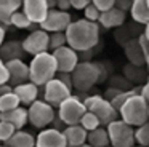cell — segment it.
Wrapping results in <instances>:
<instances>
[{"label": "cell", "instance_id": "cell-1", "mask_svg": "<svg viewBox=\"0 0 149 147\" xmlns=\"http://www.w3.org/2000/svg\"><path fill=\"white\" fill-rule=\"evenodd\" d=\"M66 42L77 53L90 51L100 42V26L98 22H90L87 19H77L66 29Z\"/></svg>", "mask_w": 149, "mask_h": 147}, {"label": "cell", "instance_id": "cell-2", "mask_svg": "<svg viewBox=\"0 0 149 147\" xmlns=\"http://www.w3.org/2000/svg\"><path fill=\"white\" fill-rule=\"evenodd\" d=\"M27 66H29V82H32L37 86H43L58 74L55 58L50 51L32 56V61Z\"/></svg>", "mask_w": 149, "mask_h": 147}, {"label": "cell", "instance_id": "cell-3", "mask_svg": "<svg viewBox=\"0 0 149 147\" xmlns=\"http://www.w3.org/2000/svg\"><path fill=\"white\" fill-rule=\"evenodd\" d=\"M120 120L125 121L127 125H130L132 128H138L141 125L148 123V102L143 99V96L139 93H133L123 105L119 109Z\"/></svg>", "mask_w": 149, "mask_h": 147}, {"label": "cell", "instance_id": "cell-4", "mask_svg": "<svg viewBox=\"0 0 149 147\" xmlns=\"http://www.w3.org/2000/svg\"><path fill=\"white\" fill-rule=\"evenodd\" d=\"M101 78V69L98 64L84 61L75 66V69L71 72L72 86L79 91H88L91 89Z\"/></svg>", "mask_w": 149, "mask_h": 147}, {"label": "cell", "instance_id": "cell-5", "mask_svg": "<svg viewBox=\"0 0 149 147\" xmlns=\"http://www.w3.org/2000/svg\"><path fill=\"white\" fill-rule=\"evenodd\" d=\"M84 104H85V107H87L88 112H91L93 115L98 117L101 126H107L111 121L117 120V117H119V112L112 107L111 101L104 99L103 96H100V94H93V96L85 98Z\"/></svg>", "mask_w": 149, "mask_h": 147}, {"label": "cell", "instance_id": "cell-6", "mask_svg": "<svg viewBox=\"0 0 149 147\" xmlns=\"http://www.w3.org/2000/svg\"><path fill=\"white\" fill-rule=\"evenodd\" d=\"M85 112H87V107H85L84 101H80L77 96H69L66 101H63L61 104L56 107L58 120L61 121L64 126L79 125V121L84 117Z\"/></svg>", "mask_w": 149, "mask_h": 147}, {"label": "cell", "instance_id": "cell-7", "mask_svg": "<svg viewBox=\"0 0 149 147\" xmlns=\"http://www.w3.org/2000/svg\"><path fill=\"white\" fill-rule=\"evenodd\" d=\"M56 117L55 109L43 99H37L27 107V121L37 130H45L53 123Z\"/></svg>", "mask_w": 149, "mask_h": 147}, {"label": "cell", "instance_id": "cell-8", "mask_svg": "<svg viewBox=\"0 0 149 147\" xmlns=\"http://www.w3.org/2000/svg\"><path fill=\"white\" fill-rule=\"evenodd\" d=\"M111 147H133L135 146V130L122 120H114L106 126Z\"/></svg>", "mask_w": 149, "mask_h": 147}, {"label": "cell", "instance_id": "cell-9", "mask_svg": "<svg viewBox=\"0 0 149 147\" xmlns=\"http://www.w3.org/2000/svg\"><path fill=\"white\" fill-rule=\"evenodd\" d=\"M69 96H72L71 86L63 83L61 80L56 78V77L43 85V101H45L47 104H50L53 109H56L63 101H66Z\"/></svg>", "mask_w": 149, "mask_h": 147}, {"label": "cell", "instance_id": "cell-10", "mask_svg": "<svg viewBox=\"0 0 149 147\" xmlns=\"http://www.w3.org/2000/svg\"><path fill=\"white\" fill-rule=\"evenodd\" d=\"M71 22H72V18L69 15V11H61V10L52 8V10H48L43 22L40 24V29L45 31L47 34H52V32H66V29L69 27Z\"/></svg>", "mask_w": 149, "mask_h": 147}, {"label": "cell", "instance_id": "cell-11", "mask_svg": "<svg viewBox=\"0 0 149 147\" xmlns=\"http://www.w3.org/2000/svg\"><path fill=\"white\" fill-rule=\"evenodd\" d=\"M21 45H23L24 53L31 54V56L47 53L48 51V34L42 29H36L21 42Z\"/></svg>", "mask_w": 149, "mask_h": 147}, {"label": "cell", "instance_id": "cell-12", "mask_svg": "<svg viewBox=\"0 0 149 147\" xmlns=\"http://www.w3.org/2000/svg\"><path fill=\"white\" fill-rule=\"evenodd\" d=\"M56 62V69L59 74H71L79 64V53L74 51L71 46H61L58 50L52 51Z\"/></svg>", "mask_w": 149, "mask_h": 147}, {"label": "cell", "instance_id": "cell-13", "mask_svg": "<svg viewBox=\"0 0 149 147\" xmlns=\"http://www.w3.org/2000/svg\"><path fill=\"white\" fill-rule=\"evenodd\" d=\"M48 3L47 0H23L21 11L27 16L34 26H40L48 13Z\"/></svg>", "mask_w": 149, "mask_h": 147}, {"label": "cell", "instance_id": "cell-14", "mask_svg": "<svg viewBox=\"0 0 149 147\" xmlns=\"http://www.w3.org/2000/svg\"><path fill=\"white\" fill-rule=\"evenodd\" d=\"M8 70V83L11 86L21 85V83L29 82V66L23 59H11L5 62Z\"/></svg>", "mask_w": 149, "mask_h": 147}, {"label": "cell", "instance_id": "cell-15", "mask_svg": "<svg viewBox=\"0 0 149 147\" xmlns=\"http://www.w3.org/2000/svg\"><path fill=\"white\" fill-rule=\"evenodd\" d=\"M36 147H68L66 139L61 130L56 128H45L40 130L36 137Z\"/></svg>", "mask_w": 149, "mask_h": 147}, {"label": "cell", "instance_id": "cell-16", "mask_svg": "<svg viewBox=\"0 0 149 147\" xmlns=\"http://www.w3.org/2000/svg\"><path fill=\"white\" fill-rule=\"evenodd\" d=\"M13 91L18 96V99H19V104L27 105V107L32 102H36L37 98H39V86L34 85L32 82H26V83H21V85H16L13 88Z\"/></svg>", "mask_w": 149, "mask_h": 147}, {"label": "cell", "instance_id": "cell-17", "mask_svg": "<svg viewBox=\"0 0 149 147\" xmlns=\"http://www.w3.org/2000/svg\"><path fill=\"white\" fill-rule=\"evenodd\" d=\"M66 139V146L68 147H80L87 144V131L80 126V125H72V126H66L63 130Z\"/></svg>", "mask_w": 149, "mask_h": 147}, {"label": "cell", "instance_id": "cell-18", "mask_svg": "<svg viewBox=\"0 0 149 147\" xmlns=\"http://www.w3.org/2000/svg\"><path fill=\"white\" fill-rule=\"evenodd\" d=\"M98 22H100L104 29L119 27V26H122L123 22H125V11H122V10H119L117 6H114V8L101 13Z\"/></svg>", "mask_w": 149, "mask_h": 147}, {"label": "cell", "instance_id": "cell-19", "mask_svg": "<svg viewBox=\"0 0 149 147\" xmlns=\"http://www.w3.org/2000/svg\"><path fill=\"white\" fill-rule=\"evenodd\" d=\"M0 120L10 123L11 126H15V130H23L24 125L27 123V109L24 107H16L13 110L2 112L0 114Z\"/></svg>", "mask_w": 149, "mask_h": 147}, {"label": "cell", "instance_id": "cell-20", "mask_svg": "<svg viewBox=\"0 0 149 147\" xmlns=\"http://www.w3.org/2000/svg\"><path fill=\"white\" fill-rule=\"evenodd\" d=\"M130 15L138 24H149V5L148 0H133L130 6Z\"/></svg>", "mask_w": 149, "mask_h": 147}, {"label": "cell", "instance_id": "cell-21", "mask_svg": "<svg viewBox=\"0 0 149 147\" xmlns=\"http://www.w3.org/2000/svg\"><path fill=\"white\" fill-rule=\"evenodd\" d=\"M23 0H0V24L10 26V19L21 10Z\"/></svg>", "mask_w": 149, "mask_h": 147}, {"label": "cell", "instance_id": "cell-22", "mask_svg": "<svg viewBox=\"0 0 149 147\" xmlns=\"http://www.w3.org/2000/svg\"><path fill=\"white\" fill-rule=\"evenodd\" d=\"M23 54H24V50L21 42H16V40L7 42V43H2V46H0V59L3 62L11 59H21Z\"/></svg>", "mask_w": 149, "mask_h": 147}, {"label": "cell", "instance_id": "cell-23", "mask_svg": "<svg viewBox=\"0 0 149 147\" xmlns=\"http://www.w3.org/2000/svg\"><path fill=\"white\" fill-rule=\"evenodd\" d=\"M5 144L8 147H36V136H32L29 131L16 130Z\"/></svg>", "mask_w": 149, "mask_h": 147}, {"label": "cell", "instance_id": "cell-24", "mask_svg": "<svg viewBox=\"0 0 149 147\" xmlns=\"http://www.w3.org/2000/svg\"><path fill=\"white\" fill-rule=\"evenodd\" d=\"M87 144H90L91 147H106V146H111L106 128L100 126V128H96V130L90 131V133L87 134Z\"/></svg>", "mask_w": 149, "mask_h": 147}, {"label": "cell", "instance_id": "cell-25", "mask_svg": "<svg viewBox=\"0 0 149 147\" xmlns=\"http://www.w3.org/2000/svg\"><path fill=\"white\" fill-rule=\"evenodd\" d=\"M125 54L128 58V61L132 64H136V66H141V64L146 62V58L143 54L141 48H139L138 42H128V45L125 46Z\"/></svg>", "mask_w": 149, "mask_h": 147}, {"label": "cell", "instance_id": "cell-26", "mask_svg": "<svg viewBox=\"0 0 149 147\" xmlns=\"http://www.w3.org/2000/svg\"><path fill=\"white\" fill-rule=\"evenodd\" d=\"M19 105H21L19 104V99H18V96L15 94V91L0 94V114H2V112L13 110V109L19 107Z\"/></svg>", "mask_w": 149, "mask_h": 147}, {"label": "cell", "instance_id": "cell-27", "mask_svg": "<svg viewBox=\"0 0 149 147\" xmlns=\"http://www.w3.org/2000/svg\"><path fill=\"white\" fill-rule=\"evenodd\" d=\"M79 125H80V126L84 128L87 133H90V131H93V130H96V128L101 126V123H100V120H98V117H96V115H93L91 112H88V110L85 112L84 117L80 118Z\"/></svg>", "mask_w": 149, "mask_h": 147}, {"label": "cell", "instance_id": "cell-28", "mask_svg": "<svg viewBox=\"0 0 149 147\" xmlns=\"http://www.w3.org/2000/svg\"><path fill=\"white\" fill-rule=\"evenodd\" d=\"M66 45H68V42H66L64 32H52V34H48V51L50 53L61 46H66Z\"/></svg>", "mask_w": 149, "mask_h": 147}, {"label": "cell", "instance_id": "cell-29", "mask_svg": "<svg viewBox=\"0 0 149 147\" xmlns=\"http://www.w3.org/2000/svg\"><path fill=\"white\" fill-rule=\"evenodd\" d=\"M135 144L141 147H149V121L135 130Z\"/></svg>", "mask_w": 149, "mask_h": 147}, {"label": "cell", "instance_id": "cell-30", "mask_svg": "<svg viewBox=\"0 0 149 147\" xmlns=\"http://www.w3.org/2000/svg\"><path fill=\"white\" fill-rule=\"evenodd\" d=\"M10 26H13V27H16V29H31L34 24L27 19V16L19 10V11H16L13 16H11Z\"/></svg>", "mask_w": 149, "mask_h": 147}, {"label": "cell", "instance_id": "cell-31", "mask_svg": "<svg viewBox=\"0 0 149 147\" xmlns=\"http://www.w3.org/2000/svg\"><path fill=\"white\" fill-rule=\"evenodd\" d=\"M15 131H16V130H15V126H11L10 123H7V121L0 120V142L5 144L15 134Z\"/></svg>", "mask_w": 149, "mask_h": 147}, {"label": "cell", "instance_id": "cell-32", "mask_svg": "<svg viewBox=\"0 0 149 147\" xmlns=\"http://www.w3.org/2000/svg\"><path fill=\"white\" fill-rule=\"evenodd\" d=\"M133 93H135V91H125V93H117V94L114 96L112 99H111V104H112V107L116 109L117 112H119V109H120V107H122V105H123V102H125L127 99H128L130 96L133 94Z\"/></svg>", "mask_w": 149, "mask_h": 147}, {"label": "cell", "instance_id": "cell-33", "mask_svg": "<svg viewBox=\"0 0 149 147\" xmlns=\"http://www.w3.org/2000/svg\"><path fill=\"white\" fill-rule=\"evenodd\" d=\"M91 5L100 13H104V11H107V10L116 6V0H91Z\"/></svg>", "mask_w": 149, "mask_h": 147}, {"label": "cell", "instance_id": "cell-34", "mask_svg": "<svg viewBox=\"0 0 149 147\" xmlns=\"http://www.w3.org/2000/svg\"><path fill=\"white\" fill-rule=\"evenodd\" d=\"M84 15H85L84 19H87V21H90V22H98V19H100V15H101V13L98 11V10L90 3V5H88L87 8L84 10Z\"/></svg>", "mask_w": 149, "mask_h": 147}, {"label": "cell", "instance_id": "cell-35", "mask_svg": "<svg viewBox=\"0 0 149 147\" xmlns=\"http://www.w3.org/2000/svg\"><path fill=\"white\" fill-rule=\"evenodd\" d=\"M69 3H71V8L74 10H85L91 3V0H69Z\"/></svg>", "mask_w": 149, "mask_h": 147}, {"label": "cell", "instance_id": "cell-36", "mask_svg": "<svg viewBox=\"0 0 149 147\" xmlns=\"http://www.w3.org/2000/svg\"><path fill=\"white\" fill-rule=\"evenodd\" d=\"M8 83V70H7V66L2 59H0V86Z\"/></svg>", "mask_w": 149, "mask_h": 147}, {"label": "cell", "instance_id": "cell-37", "mask_svg": "<svg viewBox=\"0 0 149 147\" xmlns=\"http://www.w3.org/2000/svg\"><path fill=\"white\" fill-rule=\"evenodd\" d=\"M138 45H139V48H141V51H143V54H144V58H146V54L149 53V42H148V38L144 37V35H139L138 37Z\"/></svg>", "mask_w": 149, "mask_h": 147}, {"label": "cell", "instance_id": "cell-38", "mask_svg": "<svg viewBox=\"0 0 149 147\" xmlns=\"http://www.w3.org/2000/svg\"><path fill=\"white\" fill-rule=\"evenodd\" d=\"M132 2L133 0H116V6L119 10H122V11H127L132 6Z\"/></svg>", "mask_w": 149, "mask_h": 147}, {"label": "cell", "instance_id": "cell-39", "mask_svg": "<svg viewBox=\"0 0 149 147\" xmlns=\"http://www.w3.org/2000/svg\"><path fill=\"white\" fill-rule=\"evenodd\" d=\"M69 8H71V3H69V0H56V10L68 11Z\"/></svg>", "mask_w": 149, "mask_h": 147}, {"label": "cell", "instance_id": "cell-40", "mask_svg": "<svg viewBox=\"0 0 149 147\" xmlns=\"http://www.w3.org/2000/svg\"><path fill=\"white\" fill-rule=\"evenodd\" d=\"M139 94H141V96H143V99H144V101L149 104V82L141 88V93H139Z\"/></svg>", "mask_w": 149, "mask_h": 147}, {"label": "cell", "instance_id": "cell-41", "mask_svg": "<svg viewBox=\"0 0 149 147\" xmlns=\"http://www.w3.org/2000/svg\"><path fill=\"white\" fill-rule=\"evenodd\" d=\"M10 91H13V86L10 83H5V85L0 86V94H5V93H10Z\"/></svg>", "mask_w": 149, "mask_h": 147}, {"label": "cell", "instance_id": "cell-42", "mask_svg": "<svg viewBox=\"0 0 149 147\" xmlns=\"http://www.w3.org/2000/svg\"><path fill=\"white\" fill-rule=\"evenodd\" d=\"M5 34H7V31H5V26L0 24V46H2V43H3V40H5Z\"/></svg>", "mask_w": 149, "mask_h": 147}, {"label": "cell", "instance_id": "cell-43", "mask_svg": "<svg viewBox=\"0 0 149 147\" xmlns=\"http://www.w3.org/2000/svg\"><path fill=\"white\" fill-rule=\"evenodd\" d=\"M143 35H144V37L148 38V42H149V24L144 26V34H143Z\"/></svg>", "mask_w": 149, "mask_h": 147}, {"label": "cell", "instance_id": "cell-44", "mask_svg": "<svg viewBox=\"0 0 149 147\" xmlns=\"http://www.w3.org/2000/svg\"><path fill=\"white\" fill-rule=\"evenodd\" d=\"M146 64H148V67H149V53L146 54Z\"/></svg>", "mask_w": 149, "mask_h": 147}, {"label": "cell", "instance_id": "cell-45", "mask_svg": "<svg viewBox=\"0 0 149 147\" xmlns=\"http://www.w3.org/2000/svg\"><path fill=\"white\" fill-rule=\"evenodd\" d=\"M80 147H91L90 144H84V146H80Z\"/></svg>", "mask_w": 149, "mask_h": 147}, {"label": "cell", "instance_id": "cell-46", "mask_svg": "<svg viewBox=\"0 0 149 147\" xmlns=\"http://www.w3.org/2000/svg\"><path fill=\"white\" fill-rule=\"evenodd\" d=\"M0 147H8L7 144H0Z\"/></svg>", "mask_w": 149, "mask_h": 147}, {"label": "cell", "instance_id": "cell-47", "mask_svg": "<svg viewBox=\"0 0 149 147\" xmlns=\"http://www.w3.org/2000/svg\"><path fill=\"white\" fill-rule=\"evenodd\" d=\"M148 117H149V104H148Z\"/></svg>", "mask_w": 149, "mask_h": 147}, {"label": "cell", "instance_id": "cell-48", "mask_svg": "<svg viewBox=\"0 0 149 147\" xmlns=\"http://www.w3.org/2000/svg\"><path fill=\"white\" fill-rule=\"evenodd\" d=\"M133 147H141V146H136V144H135V146H133Z\"/></svg>", "mask_w": 149, "mask_h": 147}, {"label": "cell", "instance_id": "cell-49", "mask_svg": "<svg viewBox=\"0 0 149 147\" xmlns=\"http://www.w3.org/2000/svg\"><path fill=\"white\" fill-rule=\"evenodd\" d=\"M148 5H149V0H148Z\"/></svg>", "mask_w": 149, "mask_h": 147}, {"label": "cell", "instance_id": "cell-50", "mask_svg": "<svg viewBox=\"0 0 149 147\" xmlns=\"http://www.w3.org/2000/svg\"><path fill=\"white\" fill-rule=\"evenodd\" d=\"M106 147H111V146H106Z\"/></svg>", "mask_w": 149, "mask_h": 147}]
</instances>
